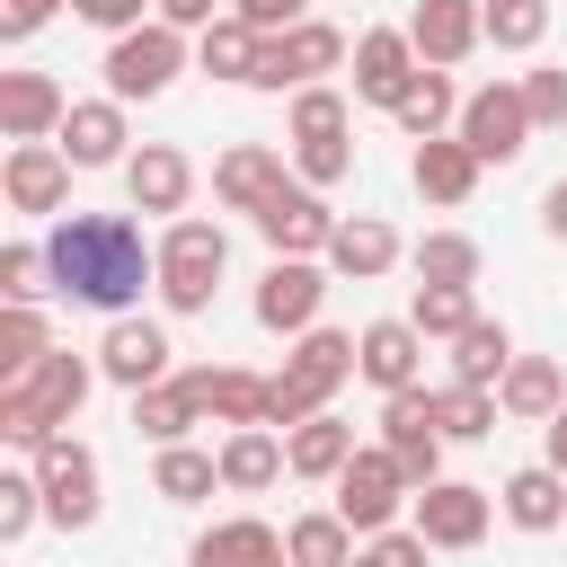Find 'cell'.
<instances>
[{
    "instance_id": "1",
    "label": "cell",
    "mask_w": 567,
    "mask_h": 567,
    "mask_svg": "<svg viewBox=\"0 0 567 567\" xmlns=\"http://www.w3.org/2000/svg\"><path fill=\"white\" fill-rule=\"evenodd\" d=\"M44 257H53V292L106 319H124L142 284H159V239H142V221L124 213H62L44 230Z\"/></svg>"
},
{
    "instance_id": "2",
    "label": "cell",
    "mask_w": 567,
    "mask_h": 567,
    "mask_svg": "<svg viewBox=\"0 0 567 567\" xmlns=\"http://www.w3.org/2000/svg\"><path fill=\"white\" fill-rule=\"evenodd\" d=\"M97 381H106V372H97V354H71V346L35 354L18 381H0V443H18V452L53 443V434L80 416V399H89Z\"/></svg>"
},
{
    "instance_id": "3",
    "label": "cell",
    "mask_w": 567,
    "mask_h": 567,
    "mask_svg": "<svg viewBox=\"0 0 567 567\" xmlns=\"http://www.w3.org/2000/svg\"><path fill=\"white\" fill-rule=\"evenodd\" d=\"M221 266H230V239H221V221H195V213H177L168 230H159V301L177 310V319H204L213 310V292H221Z\"/></svg>"
},
{
    "instance_id": "4",
    "label": "cell",
    "mask_w": 567,
    "mask_h": 567,
    "mask_svg": "<svg viewBox=\"0 0 567 567\" xmlns=\"http://www.w3.org/2000/svg\"><path fill=\"white\" fill-rule=\"evenodd\" d=\"M106 97H159L177 71H186V27H168V18H142V27H124L115 44H106Z\"/></svg>"
},
{
    "instance_id": "5",
    "label": "cell",
    "mask_w": 567,
    "mask_h": 567,
    "mask_svg": "<svg viewBox=\"0 0 567 567\" xmlns=\"http://www.w3.org/2000/svg\"><path fill=\"white\" fill-rule=\"evenodd\" d=\"M27 470H35V487H44V523H62V532H89V523H97V505H106L97 487H106V478H97V452H89V443L53 434V443L27 452Z\"/></svg>"
},
{
    "instance_id": "6",
    "label": "cell",
    "mask_w": 567,
    "mask_h": 567,
    "mask_svg": "<svg viewBox=\"0 0 567 567\" xmlns=\"http://www.w3.org/2000/svg\"><path fill=\"white\" fill-rule=\"evenodd\" d=\"M399 505H416V487H408L399 452H390V443H363V452L337 470V514L372 540V532H390V523H399Z\"/></svg>"
},
{
    "instance_id": "7",
    "label": "cell",
    "mask_w": 567,
    "mask_h": 567,
    "mask_svg": "<svg viewBox=\"0 0 567 567\" xmlns=\"http://www.w3.org/2000/svg\"><path fill=\"white\" fill-rule=\"evenodd\" d=\"M346 62V35L328 27V18H301V27H284V35H266L257 44V71H248V89H310L319 71H337Z\"/></svg>"
},
{
    "instance_id": "8",
    "label": "cell",
    "mask_w": 567,
    "mask_h": 567,
    "mask_svg": "<svg viewBox=\"0 0 567 567\" xmlns=\"http://www.w3.org/2000/svg\"><path fill=\"white\" fill-rule=\"evenodd\" d=\"M452 133H461L478 159L505 168V159H523V142H532L540 124H532V106H523V80H487V89L461 97V124H452Z\"/></svg>"
},
{
    "instance_id": "9",
    "label": "cell",
    "mask_w": 567,
    "mask_h": 567,
    "mask_svg": "<svg viewBox=\"0 0 567 567\" xmlns=\"http://www.w3.org/2000/svg\"><path fill=\"white\" fill-rule=\"evenodd\" d=\"M337 221H346V213H328V195H319V186L284 177V186L266 195V213H257V239H266L275 257H328Z\"/></svg>"
},
{
    "instance_id": "10",
    "label": "cell",
    "mask_w": 567,
    "mask_h": 567,
    "mask_svg": "<svg viewBox=\"0 0 567 567\" xmlns=\"http://www.w3.org/2000/svg\"><path fill=\"white\" fill-rule=\"evenodd\" d=\"M416 71H425V53H416L408 27H363V35H354V97H363V106L399 115V97L416 89Z\"/></svg>"
},
{
    "instance_id": "11",
    "label": "cell",
    "mask_w": 567,
    "mask_h": 567,
    "mask_svg": "<svg viewBox=\"0 0 567 567\" xmlns=\"http://www.w3.org/2000/svg\"><path fill=\"white\" fill-rule=\"evenodd\" d=\"M381 443L399 452L408 487H434V478H443V425H434V390H425V381L381 399Z\"/></svg>"
},
{
    "instance_id": "12",
    "label": "cell",
    "mask_w": 567,
    "mask_h": 567,
    "mask_svg": "<svg viewBox=\"0 0 567 567\" xmlns=\"http://www.w3.org/2000/svg\"><path fill=\"white\" fill-rule=\"evenodd\" d=\"M319 301H328V275H319L310 257H275V266L257 275V328H266V337L319 328Z\"/></svg>"
},
{
    "instance_id": "13",
    "label": "cell",
    "mask_w": 567,
    "mask_h": 567,
    "mask_svg": "<svg viewBox=\"0 0 567 567\" xmlns=\"http://www.w3.org/2000/svg\"><path fill=\"white\" fill-rule=\"evenodd\" d=\"M0 195H9V213H62L71 204V151L62 142H9Z\"/></svg>"
},
{
    "instance_id": "14",
    "label": "cell",
    "mask_w": 567,
    "mask_h": 567,
    "mask_svg": "<svg viewBox=\"0 0 567 567\" xmlns=\"http://www.w3.org/2000/svg\"><path fill=\"white\" fill-rule=\"evenodd\" d=\"M487 514H496L487 487H470V478H434V487H416V514H408V523H416L434 549H478V540H487Z\"/></svg>"
},
{
    "instance_id": "15",
    "label": "cell",
    "mask_w": 567,
    "mask_h": 567,
    "mask_svg": "<svg viewBox=\"0 0 567 567\" xmlns=\"http://www.w3.org/2000/svg\"><path fill=\"white\" fill-rule=\"evenodd\" d=\"M97 372L115 381V390H151V381H168V328L159 319H106V337H97Z\"/></svg>"
},
{
    "instance_id": "16",
    "label": "cell",
    "mask_w": 567,
    "mask_h": 567,
    "mask_svg": "<svg viewBox=\"0 0 567 567\" xmlns=\"http://www.w3.org/2000/svg\"><path fill=\"white\" fill-rule=\"evenodd\" d=\"M408 35H416V53H425L434 71H452V62H470V53L487 44V0H416Z\"/></svg>"
},
{
    "instance_id": "17",
    "label": "cell",
    "mask_w": 567,
    "mask_h": 567,
    "mask_svg": "<svg viewBox=\"0 0 567 567\" xmlns=\"http://www.w3.org/2000/svg\"><path fill=\"white\" fill-rule=\"evenodd\" d=\"M275 186H284V151H275V142H230V151L213 159V204H221V213H248V221H257Z\"/></svg>"
},
{
    "instance_id": "18",
    "label": "cell",
    "mask_w": 567,
    "mask_h": 567,
    "mask_svg": "<svg viewBox=\"0 0 567 567\" xmlns=\"http://www.w3.org/2000/svg\"><path fill=\"white\" fill-rule=\"evenodd\" d=\"M354 354H363V381L390 399V390H416V372H425V328L416 319H372V328H354Z\"/></svg>"
},
{
    "instance_id": "19",
    "label": "cell",
    "mask_w": 567,
    "mask_h": 567,
    "mask_svg": "<svg viewBox=\"0 0 567 567\" xmlns=\"http://www.w3.org/2000/svg\"><path fill=\"white\" fill-rule=\"evenodd\" d=\"M186 567H292V549H284V532H275V523L230 514V523H204V532H195Z\"/></svg>"
},
{
    "instance_id": "20",
    "label": "cell",
    "mask_w": 567,
    "mask_h": 567,
    "mask_svg": "<svg viewBox=\"0 0 567 567\" xmlns=\"http://www.w3.org/2000/svg\"><path fill=\"white\" fill-rule=\"evenodd\" d=\"M62 115H71L62 80H44V71H0V133H9V142H53Z\"/></svg>"
},
{
    "instance_id": "21",
    "label": "cell",
    "mask_w": 567,
    "mask_h": 567,
    "mask_svg": "<svg viewBox=\"0 0 567 567\" xmlns=\"http://www.w3.org/2000/svg\"><path fill=\"white\" fill-rule=\"evenodd\" d=\"M62 151H71V168H115V159H133L124 142V97H71V115H62V133H53Z\"/></svg>"
},
{
    "instance_id": "22",
    "label": "cell",
    "mask_w": 567,
    "mask_h": 567,
    "mask_svg": "<svg viewBox=\"0 0 567 567\" xmlns=\"http://www.w3.org/2000/svg\"><path fill=\"white\" fill-rule=\"evenodd\" d=\"M478 151L461 142V133H434V142H416V159H408V177H416V195L425 204H443V213H461L470 195H478Z\"/></svg>"
},
{
    "instance_id": "23",
    "label": "cell",
    "mask_w": 567,
    "mask_h": 567,
    "mask_svg": "<svg viewBox=\"0 0 567 567\" xmlns=\"http://www.w3.org/2000/svg\"><path fill=\"white\" fill-rule=\"evenodd\" d=\"M124 195H133V213H186L195 159H186L177 142H142V151L124 159Z\"/></svg>"
},
{
    "instance_id": "24",
    "label": "cell",
    "mask_w": 567,
    "mask_h": 567,
    "mask_svg": "<svg viewBox=\"0 0 567 567\" xmlns=\"http://www.w3.org/2000/svg\"><path fill=\"white\" fill-rule=\"evenodd\" d=\"M186 390H195V408L213 416V425H266V372H248V363H195L186 372Z\"/></svg>"
},
{
    "instance_id": "25",
    "label": "cell",
    "mask_w": 567,
    "mask_h": 567,
    "mask_svg": "<svg viewBox=\"0 0 567 567\" xmlns=\"http://www.w3.org/2000/svg\"><path fill=\"white\" fill-rule=\"evenodd\" d=\"M399 257H408V248H399V230H390L381 213H346L337 239H328V275H346V284H381Z\"/></svg>"
},
{
    "instance_id": "26",
    "label": "cell",
    "mask_w": 567,
    "mask_h": 567,
    "mask_svg": "<svg viewBox=\"0 0 567 567\" xmlns=\"http://www.w3.org/2000/svg\"><path fill=\"white\" fill-rule=\"evenodd\" d=\"M363 443H354V425L337 416V408H319V416H301L292 434H284V461H292V478H319V487H337V470L354 461Z\"/></svg>"
},
{
    "instance_id": "27",
    "label": "cell",
    "mask_w": 567,
    "mask_h": 567,
    "mask_svg": "<svg viewBox=\"0 0 567 567\" xmlns=\"http://www.w3.org/2000/svg\"><path fill=\"white\" fill-rule=\"evenodd\" d=\"M284 470H292V461H284V434H275V425H230V434H221V487H230V496H266Z\"/></svg>"
},
{
    "instance_id": "28",
    "label": "cell",
    "mask_w": 567,
    "mask_h": 567,
    "mask_svg": "<svg viewBox=\"0 0 567 567\" xmlns=\"http://www.w3.org/2000/svg\"><path fill=\"white\" fill-rule=\"evenodd\" d=\"M496 408H505V416H523V425H549V416L567 408V372H558L549 354H514V363H505V381H496Z\"/></svg>"
},
{
    "instance_id": "29",
    "label": "cell",
    "mask_w": 567,
    "mask_h": 567,
    "mask_svg": "<svg viewBox=\"0 0 567 567\" xmlns=\"http://www.w3.org/2000/svg\"><path fill=\"white\" fill-rule=\"evenodd\" d=\"M496 505H505L514 532H558V523H567V470L532 461V470H514V478L496 487Z\"/></svg>"
},
{
    "instance_id": "30",
    "label": "cell",
    "mask_w": 567,
    "mask_h": 567,
    "mask_svg": "<svg viewBox=\"0 0 567 567\" xmlns=\"http://www.w3.org/2000/svg\"><path fill=\"white\" fill-rule=\"evenodd\" d=\"M284 372H301V381H310L319 399H337V390H346V381L363 372V354H354V337H346V328H301V337H292V363H284Z\"/></svg>"
},
{
    "instance_id": "31",
    "label": "cell",
    "mask_w": 567,
    "mask_h": 567,
    "mask_svg": "<svg viewBox=\"0 0 567 567\" xmlns=\"http://www.w3.org/2000/svg\"><path fill=\"white\" fill-rule=\"evenodd\" d=\"M204 425V408H195V390H186V372L177 381H151V390H133V434L159 452V443H186Z\"/></svg>"
},
{
    "instance_id": "32",
    "label": "cell",
    "mask_w": 567,
    "mask_h": 567,
    "mask_svg": "<svg viewBox=\"0 0 567 567\" xmlns=\"http://www.w3.org/2000/svg\"><path fill=\"white\" fill-rule=\"evenodd\" d=\"M213 487H221V452L159 443V461H151V496H159V505H204Z\"/></svg>"
},
{
    "instance_id": "33",
    "label": "cell",
    "mask_w": 567,
    "mask_h": 567,
    "mask_svg": "<svg viewBox=\"0 0 567 567\" xmlns=\"http://www.w3.org/2000/svg\"><path fill=\"white\" fill-rule=\"evenodd\" d=\"M354 540H363V532H354L337 505H328V514H292V523H284L292 567H354Z\"/></svg>"
},
{
    "instance_id": "34",
    "label": "cell",
    "mask_w": 567,
    "mask_h": 567,
    "mask_svg": "<svg viewBox=\"0 0 567 567\" xmlns=\"http://www.w3.org/2000/svg\"><path fill=\"white\" fill-rule=\"evenodd\" d=\"M452 124H461V89H452V71L425 62L416 89L399 97V133H408V142H434V133H452Z\"/></svg>"
},
{
    "instance_id": "35",
    "label": "cell",
    "mask_w": 567,
    "mask_h": 567,
    "mask_svg": "<svg viewBox=\"0 0 567 567\" xmlns=\"http://www.w3.org/2000/svg\"><path fill=\"white\" fill-rule=\"evenodd\" d=\"M505 363H514V337H505V319H470L461 337H452V381H478V390H496L505 381Z\"/></svg>"
},
{
    "instance_id": "36",
    "label": "cell",
    "mask_w": 567,
    "mask_h": 567,
    "mask_svg": "<svg viewBox=\"0 0 567 567\" xmlns=\"http://www.w3.org/2000/svg\"><path fill=\"white\" fill-rule=\"evenodd\" d=\"M257 44H266V35H257V27L230 9V18H213V27L195 35V62H204L213 80H239V89H248V71H257Z\"/></svg>"
},
{
    "instance_id": "37",
    "label": "cell",
    "mask_w": 567,
    "mask_h": 567,
    "mask_svg": "<svg viewBox=\"0 0 567 567\" xmlns=\"http://www.w3.org/2000/svg\"><path fill=\"white\" fill-rule=\"evenodd\" d=\"M496 390H478V381H443L434 390V425H443V443H478V434H496Z\"/></svg>"
},
{
    "instance_id": "38",
    "label": "cell",
    "mask_w": 567,
    "mask_h": 567,
    "mask_svg": "<svg viewBox=\"0 0 567 567\" xmlns=\"http://www.w3.org/2000/svg\"><path fill=\"white\" fill-rule=\"evenodd\" d=\"M408 266H416V284H478V239L470 230H425L408 248Z\"/></svg>"
},
{
    "instance_id": "39",
    "label": "cell",
    "mask_w": 567,
    "mask_h": 567,
    "mask_svg": "<svg viewBox=\"0 0 567 567\" xmlns=\"http://www.w3.org/2000/svg\"><path fill=\"white\" fill-rule=\"evenodd\" d=\"M346 124H354V106H346V97H337L328 80L292 89V115H284V133H292V142H337Z\"/></svg>"
},
{
    "instance_id": "40",
    "label": "cell",
    "mask_w": 567,
    "mask_h": 567,
    "mask_svg": "<svg viewBox=\"0 0 567 567\" xmlns=\"http://www.w3.org/2000/svg\"><path fill=\"white\" fill-rule=\"evenodd\" d=\"M408 319L434 337V346H452L470 319H478V301H470V284H416V301H408Z\"/></svg>"
},
{
    "instance_id": "41",
    "label": "cell",
    "mask_w": 567,
    "mask_h": 567,
    "mask_svg": "<svg viewBox=\"0 0 567 567\" xmlns=\"http://www.w3.org/2000/svg\"><path fill=\"white\" fill-rule=\"evenodd\" d=\"M35 354H53V328H44L35 301H9V310H0V381H18Z\"/></svg>"
},
{
    "instance_id": "42",
    "label": "cell",
    "mask_w": 567,
    "mask_h": 567,
    "mask_svg": "<svg viewBox=\"0 0 567 567\" xmlns=\"http://www.w3.org/2000/svg\"><path fill=\"white\" fill-rule=\"evenodd\" d=\"M549 35V0H487V44L496 53H532Z\"/></svg>"
},
{
    "instance_id": "43",
    "label": "cell",
    "mask_w": 567,
    "mask_h": 567,
    "mask_svg": "<svg viewBox=\"0 0 567 567\" xmlns=\"http://www.w3.org/2000/svg\"><path fill=\"white\" fill-rule=\"evenodd\" d=\"M292 177L319 186V195L346 186V177H354V142H346V133H337V142H292Z\"/></svg>"
},
{
    "instance_id": "44",
    "label": "cell",
    "mask_w": 567,
    "mask_h": 567,
    "mask_svg": "<svg viewBox=\"0 0 567 567\" xmlns=\"http://www.w3.org/2000/svg\"><path fill=\"white\" fill-rule=\"evenodd\" d=\"M0 292H9V301H35V292H53V257H44L35 239H9V248H0Z\"/></svg>"
},
{
    "instance_id": "45",
    "label": "cell",
    "mask_w": 567,
    "mask_h": 567,
    "mask_svg": "<svg viewBox=\"0 0 567 567\" xmlns=\"http://www.w3.org/2000/svg\"><path fill=\"white\" fill-rule=\"evenodd\" d=\"M44 523V487H35V470H0V540H27Z\"/></svg>"
},
{
    "instance_id": "46",
    "label": "cell",
    "mask_w": 567,
    "mask_h": 567,
    "mask_svg": "<svg viewBox=\"0 0 567 567\" xmlns=\"http://www.w3.org/2000/svg\"><path fill=\"white\" fill-rule=\"evenodd\" d=\"M425 549H434V540H425L416 523H408V532L390 523V532H372V540L354 549V567H425Z\"/></svg>"
},
{
    "instance_id": "47",
    "label": "cell",
    "mask_w": 567,
    "mask_h": 567,
    "mask_svg": "<svg viewBox=\"0 0 567 567\" xmlns=\"http://www.w3.org/2000/svg\"><path fill=\"white\" fill-rule=\"evenodd\" d=\"M523 106H532V124H567V71L558 62L523 71Z\"/></svg>"
},
{
    "instance_id": "48",
    "label": "cell",
    "mask_w": 567,
    "mask_h": 567,
    "mask_svg": "<svg viewBox=\"0 0 567 567\" xmlns=\"http://www.w3.org/2000/svg\"><path fill=\"white\" fill-rule=\"evenodd\" d=\"M53 9H71V0H0V35H9V44H27Z\"/></svg>"
},
{
    "instance_id": "49",
    "label": "cell",
    "mask_w": 567,
    "mask_h": 567,
    "mask_svg": "<svg viewBox=\"0 0 567 567\" xmlns=\"http://www.w3.org/2000/svg\"><path fill=\"white\" fill-rule=\"evenodd\" d=\"M230 9H239L257 35H284V27H301V9H310V0H230Z\"/></svg>"
},
{
    "instance_id": "50",
    "label": "cell",
    "mask_w": 567,
    "mask_h": 567,
    "mask_svg": "<svg viewBox=\"0 0 567 567\" xmlns=\"http://www.w3.org/2000/svg\"><path fill=\"white\" fill-rule=\"evenodd\" d=\"M71 18H89V27L124 35V27H142V0H71Z\"/></svg>"
},
{
    "instance_id": "51",
    "label": "cell",
    "mask_w": 567,
    "mask_h": 567,
    "mask_svg": "<svg viewBox=\"0 0 567 567\" xmlns=\"http://www.w3.org/2000/svg\"><path fill=\"white\" fill-rule=\"evenodd\" d=\"M151 9H159V18H168V27H186V35H204V27H213V18H230V9H221V0H151Z\"/></svg>"
},
{
    "instance_id": "52",
    "label": "cell",
    "mask_w": 567,
    "mask_h": 567,
    "mask_svg": "<svg viewBox=\"0 0 567 567\" xmlns=\"http://www.w3.org/2000/svg\"><path fill=\"white\" fill-rule=\"evenodd\" d=\"M540 230H549V239H567V177L540 195Z\"/></svg>"
},
{
    "instance_id": "53",
    "label": "cell",
    "mask_w": 567,
    "mask_h": 567,
    "mask_svg": "<svg viewBox=\"0 0 567 567\" xmlns=\"http://www.w3.org/2000/svg\"><path fill=\"white\" fill-rule=\"evenodd\" d=\"M540 461H549V470H567V408L540 425Z\"/></svg>"
}]
</instances>
